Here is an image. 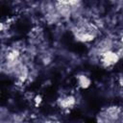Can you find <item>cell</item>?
<instances>
[{
  "mask_svg": "<svg viewBox=\"0 0 123 123\" xmlns=\"http://www.w3.org/2000/svg\"><path fill=\"white\" fill-rule=\"evenodd\" d=\"M120 60L118 54L114 51V50H111V51H108L104 54H102L100 57H99V61L101 62V64L105 67H111V66H113L114 64H116L118 62V61Z\"/></svg>",
  "mask_w": 123,
  "mask_h": 123,
  "instance_id": "3957f363",
  "label": "cell"
},
{
  "mask_svg": "<svg viewBox=\"0 0 123 123\" xmlns=\"http://www.w3.org/2000/svg\"><path fill=\"white\" fill-rule=\"evenodd\" d=\"M97 123H123V111L117 106L103 108L96 115Z\"/></svg>",
  "mask_w": 123,
  "mask_h": 123,
  "instance_id": "7a4b0ae2",
  "label": "cell"
},
{
  "mask_svg": "<svg viewBox=\"0 0 123 123\" xmlns=\"http://www.w3.org/2000/svg\"><path fill=\"white\" fill-rule=\"evenodd\" d=\"M76 104V99L74 96L72 95H65V96H62L61 97L59 100H58V105L61 109H63V110H68V109H71L72 107H74Z\"/></svg>",
  "mask_w": 123,
  "mask_h": 123,
  "instance_id": "277c9868",
  "label": "cell"
},
{
  "mask_svg": "<svg viewBox=\"0 0 123 123\" xmlns=\"http://www.w3.org/2000/svg\"><path fill=\"white\" fill-rule=\"evenodd\" d=\"M71 32L76 40L86 43L93 41L98 37L99 27L93 21L81 16L76 18V21L72 25Z\"/></svg>",
  "mask_w": 123,
  "mask_h": 123,
  "instance_id": "6da1fadb",
  "label": "cell"
},
{
  "mask_svg": "<svg viewBox=\"0 0 123 123\" xmlns=\"http://www.w3.org/2000/svg\"><path fill=\"white\" fill-rule=\"evenodd\" d=\"M76 80H77V84H78V86H80L81 88H87L90 84H91V81L90 79L86 76V75H78L76 77Z\"/></svg>",
  "mask_w": 123,
  "mask_h": 123,
  "instance_id": "5b68a950",
  "label": "cell"
}]
</instances>
